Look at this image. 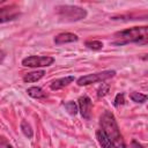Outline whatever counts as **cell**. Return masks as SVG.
<instances>
[{"mask_svg": "<svg viewBox=\"0 0 148 148\" xmlns=\"http://www.w3.org/2000/svg\"><path fill=\"white\" fill-rule=\"evenodd\" d=\"M99 125H101V131L106 136V139L113 145L114 148H127L123 139V135L120 133L117 120L112 112L108 110L104 111L99 118Z\"/></svg>", "mask_w": 148, "mask_h": 148, "instance_id": "1", "label": "cell"}, {"mask_svg": "<svg viewBox=\"0 0 148 148\" xmlns=\"http://www.w3.org/2000/svg\"><path fill=\"white\" fill-rule=\"evenodd\" d=\"M147 31L148 28L146 25L143 27H133L128 28L121 31H118L114 34V40L111 43L112 45L123 46L126 44H139V45H146L147 44Z\"/></svg>", "mask_w": 148, "mask_h": 148, "instance_id": "2", "label": "cell"}, {"mask_svg": "<svg viewBox=\"0 0 148 148\" xmlns=\"http://www.w3.org/2000/svg\"><path fill=\"white\" fill-rule=\"evenodd\" d=\"M56 12L59 18L65 22H76L86 18L87 16V10L84 8L79 6H72V5L57 6Z\"/></svg>", "mask_w": 148, "mask_h": 148, "instance_id": "3", "label": "cell"}, {"mask_svg": "<svg viewBox=\"0 0 148 148\" xmlns=\"http://www.w3.org/2000/svg\"><path fill=\"white\" fill-rule=\"evenodd\" d=\"M114 75H116V71H111V69L98 72V73H91V74H87V75H83V76L79 77L76 83L80 87L89 86V84H92V83H98V82L106 81V80L113 77Z\"/></svg>", "mask_w": 148, "mask_h": 148, "instance_id": "4", "label": "cell"}, {"mask_svg": "<svg viewBox=\"0 0 148 148\" xmlns=\"http://www.w3.org/2000/svg\"><path fill=\"white\" fill-rule=\"evenodd\" d=\"M54 62L53 57L49 56H28L22 60V65L25 67L31 68H39V67H49Z\"/></svg>", "mask_w": 148, "mask_h": 148, "instance_id": "5", "label": "cell"}, {"mask_svg": "<svg viewBox=\"0 0 148 148\" xmlns=\"http://www.w3.org/2000/svg\"><path fill=\"white\" fill-rule=\"evenodd\" d=\"M20 7L16 5H9L0 8V23L9 22L20 16Z\"/></svg>", "mask_w": 148, "mask_h": 148, "instance_id": "6", "label": "cell"}, {"mask_svg": "<svg viewBox=\"0 0 148 148\" xmlns=\"http://www.w3.org/2000/svg\"><path fill=\"white\" fill-rule=\"evenodd\" d=\"M77 108H79V111H80L82 118H84L87 120L90 119L91 110H92V102L88 96L83 95L77 99Z\"/></svg>", "mask_w": 148, "mask_h": 148, "instance_id": "7", "label": "cell"}, {"mask_svg": "<svg viewBox=\"0 0 148 148\" xmlns=\"http://www.w3.org/2000/svg\"><path fill=\"white\" fill-rule=\"evenodd\" d=\"M73 81H74V76H71V75L65 76V77L56 79L50 83V89L51 90H60V89L67 87L68 84H71Z\"/></svg>", "mask_w": 148, "mask_h": 148, "instance_id": "8", "label": "cell"}, {"mask_svg": "<svg viewBox=\"0 0 148 148\" xmlns=\"http://www.w3.org/2000/svg\"><path fill=\"white\" fill-rule=\"evenodd\" d=\"M77 39H79V37L75 34H72V32H61V34H59V35H57L54 37V43L57 45H62V44L76 42Z\"/></svg>", "mask_w": 148, "mask_h": 148, "instance_id": "9", "label": "cell"}, {"mask_svg": "<svg viewBox=\"0 0 148 148\" xmlns=\"http://www.w3.org/2000/svg\"><path fill=\"white\" fill-rule=\"evenodd\" d=\"M45 75L44 71H34V72H29L23 76V81L27 83H31V82H37L39 81L43 76Z\"/></svg>", "mask_w": 148, "mask_h": 148, "instance_id": "10", "label": "cell"}, {"mask_svg": "<svg viewBox=\"0 0 148 148\" xmlns=\"http://www.w3.org/2000/svg\"><path fill=\"white\" fill-rule=\"evenodd\" d=\"M27 92H28V95H29L30 97L37 98V99L47 97V94H46L40 87H30V88L27 89Z\"/></svg>", "mask_w": 148, "mask_h": 148, "instance_id": "11", "label": "cell"}, {"mask_svg": "<svg viewBox=\"0 0 148 148\" xmlns=\"http://www.w3.org/2000/svg\"><path fill=\"white\" fill-rule=\"evenodd\" d=\"M96 139H97V141H98V143L101 145L102 148H114L113 145L106 139V136L103 134V132L101 130L96 132Z\"/></svg>", "mask_w": 148, "mask_h": 148, "instance_id": "12", "label": "cell"}, {"mask_svg": "<svg viewBox=\"0 0 148 148\" xmlns=\"http://www.w3.org/2000/svg\"><path fill=\"white\" fill-rule=\"evenodd\" d=\"M20 127H21V131H22V133L24 134V136H27L28 139H31V138L34 136L32 127H31V125H30L27 120H22Z\"/></svg>", "mask_w": 148, "mask_h": 148, "instance_id": "13", "label": "cell"}, {"mask_svg": "<svg viewBox=\"0 0 148 148\" xmlns=\"http://www.w3.org/2000/svg\"><path fill=\"white\" fill-rule=\"evenodd\" d=\"M64 106H65V109H66V111L69 113V114H72V116H75L76 113H77V111H79V108H77V104L75 103V102H73V101H71V102H66V103H64Z\"/></svg>", "mask_w": 148, "mask_h": 148, "instance_id": "14", "label": "cell"}, {"mask_svg": "<svg viewBox=\"0 0 148 148\" xmlns=\"http://www.w3.org/2000/svg\"><path fill=\"white\" fill-rule=\"evenodd\" d=\"M130 98L133 101V102H135V103H143V102H146V99H147V95H145V94H141V92H131L130 94Z\"/></svg>", "mask_w": 148, "mask_h": 148, "instance_id": "15", "label": "cell"}, {"mask_svg": "<svg viewBox=\"0 0 148 148\" xmlns=\"http://www.w3.org/2000/svg\"><path fill=\"white\" fill-rule=\"evenodd\" d=\"M86 46L88 49H90V50L97 51V50H102L103 49V43L101 40H88V42H86Z\"/></svg>", "mask_w": 148, "mask_h": 148, "instance_id": "16", "label": "cell"}, {"mask_svg": "<svg viewBox=\"0 0 148 148\" xmlns=\"http://www.w3.org/2000/svg\"><path fill=\"white\" fill-rule=\"evenodd\" d=\"M124 102H125V99H124V94H118V95L116 96V98H114V103H113V105H114L116 108H118V106L123 105Z\"/></svg>", "mask_w": 148, "mask_h": 148, "instance_id": "17", "label": "cell"}, {"mask_svg": "<svg viewBox=\"0 0 148 148\" xmlns=\"http://www.w3.org/2000/svg\"><path fill=\"white\" fill-rule=\"evenodd\" d=\"M109 91V86H105V84H102V88L98 89V92H97V96L98 97H103L104 95H106Z\"/></svg>", "mask_w": 148, "mask_h": 148, "instance_id": "18", "label": "cell"}, {"mask_svg": "<svg viewBox=\"0 0 148 148\" xmlns=\"http://www.w3.org/2000/svg\"><path fill=\"white\" fill-rule=\"evenodd\" d=\"M132 148H143L138 141H135V140H133L132 141Z\"/></svg>", "mask_w": 148, "mask_h": 148, "instance_id": "19", "label": "cell"}, {"mask_svg": "<svg viewBox=\"0 0 148 148\" xmlns=\"http://www.w3.org/2000/svg\"><path fill=\"white\" fill-rule=\"evenodd\" d=\"M5 57H6V53H5V51L0 49V64H1L2 61H3V59H5Z\"/></svg>", "mask_w": 148, "mask_h": 148, "instance_id": "20", "label": "cell"}, {"mask_svg": "<svg viewBox=\"0 0 148 148\" xmlns=\"http://www.w3.org/2000/svg\"><path fill=\"white\" fill-rule=\"evenodd\" d=\"M6 148H14V147H12L10 145H7V146H6Z\"/></svg>", "mask_w": 148, "mask_h": 148, "instance_id": "21", "label": "cell"}, {"mask_svg": "<svg viewBox=\"0 0 148 148\" xmlns=\"http://www.w3.org/2000/svg\"><path fill=\"white\" fill-rule=\"evenodd\" d=\"M0 3H2V1H0Z\"/></svg>", "mask_w": 148, "mask_h": 148, "instance_id": "22", "label": "cell"}]
</instances>
